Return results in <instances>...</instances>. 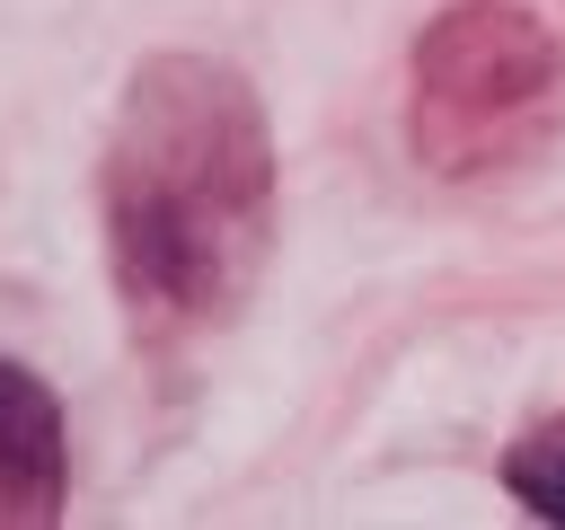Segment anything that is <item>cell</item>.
Instances as JSON below:
<instances>
[{
  "mask_svg": "<svg viewBox=\"0 0 565 530\" xmlns=\"http://www.w3.org/2000/svg\"><path fill=\"white\" fill-rule=\"evenodd\" d=\"M106 256L150 336L230 318L274 239V132L212 53H150L106 132Z\"/></svg>",
  "mask_w": 565,
  "mask_h": 530,
  "instance_id": "cell-1",
  "label": "cell"
},
{
  "mask_svg": "<svg viewBox=\"0 0 565 530\" xmlns=\"http://www.w3.org/2000/svg\"><path fill=\"white\" fill-rule=\"evenodd\" d=\"M556 35L512 0H459L415 35V88L406 132L433 177H486L512 168L547 115H556Z\"/></svg>",
  "mask_w": 565,
  "mask_h": 530,
  "instance_id": "cell-2",
  "label": "cell"
},
{
  "mask_svg": "<svg viewBox=\"0 0 565 530\" xmlns=\"http://www.w3.org/2000/svg\"><path fill=\"white\" fill-rule=\"evenodd\" d=\"M71 459H62V406L35 371L0 353V530H35L62 512Z\"/></svg>",
  "mask_w": 565,
  "mask_h": 530,
  "instance_id": "cell-3",
  "label": "cell"
},
{
  "mask_svg": "<svg viewBox=\"0 0 565 530\" xmlns=\"http://www.w3.org/2000/svg\"><path fill=\"white\" fill-rule=\"evenodd\" d=\"M503 486H512L539 521H565V415H556V424H539V433L503 459Z\"/></svg>",
  "mask_w": 565,
  "mask_h": 530,
  "instance_id": "cell-4",
  "label": "cell"
}]
</instances>
